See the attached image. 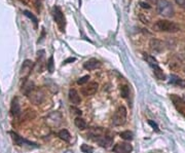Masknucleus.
<instances>
[{
	"mask_svg": "<svg viewBox=\"0 0 185 153\" xmlns=\"http://www.w3.org/2000/svg\"><path fill=\"white\" fill-rule=\"evenodd\" d=\"M46 67H48V70L49 73H52L55 70V64H54V57L51 56L48 59V63H46Z\"/></svg>",
	"mask_w": 185,
	"mask_h": 153,
	"instance_id": "a878e982",
	"label": "nucleus"
},
{
	"mask_svg": "<svg viewBox=\"0 0 185 153\" xmlns=\"http://www.w3.org/2000/svg\"><path fill=\"white\" fill-rule=\"evenodd\" d=\"M120 95H122V98H128L130 95V90L129 87L127 86V85H123V86H122V88H120Z\"/></svg>",
	"mask_w": 185,
	"mask_h": 153,
	"instance_id": "c85d7f7f",
	"label": "nucleus"
},
{
	"mask_svg": "<svg viewBox=\"0 0 185 153\" xmlns=\"http://www.w3.org/2000/svg\"><path fill=\"white\" fill-rule=\"evenodd\" d=\"M148 123L150 124L152 129H153V130H154L155 131H158H158H159V129H158V124H156L155 122H153V121H152V120H149V121H148Z\"/></svg>",
	"mask_w": 185,
	"mask_h": 153,
	"instance_id": "7c9ffc66",
	"label": "nucleus"
},
{
	"mask_svg": "<svg viewBox=\"0 0 185 153\" xmlns=\"http://www.w3.org/2000/svg\"><path fill=\"white\" fill-rule=\"evenodd\" d=\"M175 1L179 5H185V0H175Z\"/></svg>",
	"mask_w": 185,
	"mask_h": 153,
	"instance_id": "f704fd0d",
	"label": "nucleus"
},
{
	"mask_svg": "<svg viewBox=\"0 0 185 153\" xmlns=\"http://www.w3.org/2000/svg\"><path fill=\"white\" fill-rule=\"evenodd\" d=\"M100 66H101V63H100V61H98L97 59H91L83 64V68L85 70H88V71L97 69Z\"/></svg>",
	"mask_w": 185,
	"mask_h": 153,
	"instance_id": "ddd939ff",
	"label": "nucleus"
},
{
	"mask_svg": "<svg viewBox=\"0 0 185 153\" xmlns=\"http://www.w3.org/2000/svg\"><path fill=\"white\" fill-rule=\"evenodd\" d=\"M98 143L100 144L101 147L108 148L110 145H112L113 143V138L110 136H103L100 139H98Z\"/></svg>",
	"mask_w": 185,
	"mask_h": 153,
	"instance_id": "2eb2a0df",
	"label": "nucleus"
},
{
	"mask_svg": "<svg viewBox=\"0 0 185 153\" xmlns=\"http://www.w3.org/2000/svg\"><path fill=\"white\" fill-rule=\"evenodd\" d=\"M98 91V83L95 82V81H92V82H88L87 85L81 88V94L85 97H88V96H92L96 94V91Z\"/></svg>",
	"mask_w": 185,
	"mask_h": 153,
	"instance_id": "1a4fd4ad",
	"label": "nucleus"
},
{
	"mask_svg": "<svg viewBox=\"0 0 185 153\" xmlns=\"http://www.w3.org/2000/svg\"><path fill=\"white\" fill-rule=\"evenodd\" d=\"M153 29L158 32H170L176 33L180 30V27L176 23L171 22L168 20H159L153 25Z\"/></svg>",
	"mask_w": 185,
	"mask_h": 153,
	"instance_id": "f257e3e1",
	"label": "nucleus"
},
{
	"mask_svg": "<svg viewBox=\"0 0 185 153\" xmlns=\"http://www.w3.org/2000/svg\"><path fill=\"white\" fill-rule=\"evenodd\" d=\"M183 71H184V74H185V67H184V70Z\"/></svg>",
	"mask_w": 185,
	"mask_h": 153,
	"instance_id": "e433bc0d",
	"label": "nucleus"
},
{
	"mask_svg": "<svg viewBox=\"0 0 185 153\" xmlns=\"http://www.w3.org/2000/svg\"><path fill=\"white\" fill-rule=\"evenodd\" d=\"M128 111L124 106H119L116 109L114 115L112 116V124L114 126H120L126 123Z\"/></svg>",
	"mask_w": 185,
	"mask_h": 153,
	"instance_id": "7ed1b4c3",
	"label": "nucleus"
},
{
	"mask_svg": "<svg viewBox=\"0 0 185 153\" xmlns=\"http://www.w3.org/2000/svg\"><path fill=\"white\" fill-rule=\"evenodd\" d=\"M38 2L40 3V0H36V3H37V4H38Z\"/></svg>",
	"mask_w": 185,
	"mask_h": 153,
	"instance_id": "c9c22d12",
	"label": "nucleus"
},
{
	"mask_svg": "<svg viewBox=\"0 0 185 153\" xmlns=\"http://www.w3.org/2000/svg\"><path fill=\"white\" fill-rule=\"evenodd\" d=\"M52 17H54V20L55 22L58 25L59 29L61 30V32L65 31V28H66V19H65V16H64V13L62 12V9L60 6H54V8H52Z\"/></svg>",
	"mask_w": 185,
	"mask_h": 153,
	"instance_id": "20e7f679",
	"label": "nucleus"
},
{
	"mask_svg": "<svg viewBox=\"0 0 185 153\" xmlns=\"http://www.w3.org/2000/svg\"><path fill=\"white\" fill-rule=\"evenodd\" d=\"M119 136L122 137L123 140L126 141H131L133 140V133L130 131H122V133L119 134Z\"/></svg>",
	"mask_w": 185,
	"mask_h": 153,
	"instance_id": "b1692460",
	"label": "nucleus"
},
{
	"mask_svg": "<svg viewBox=\"0 0 185 153\" xmlns=\"http://www.w3.org/2000/svg\"><path fill=\"white\" fill-rule=\"evenodd\" d=\"M88 79H90V76H88V75H85V76H83V77L79 78V79L77 80V83L80 84V85H82V84H84V83L88 82Z\"/></svg>",
	"mask_w": 185,
	"mask_h": 153,
	"instance_id": "c756f323",
	"label": "nucleus"
},
{
	"mask_svg": "<svg viewBox=\"0 0 185 153\" xmlns=\"http://www.w3.org/2000/svg\"><path fill=\"white\" fill-rule=\"evenodd\" d=\"M20 1L22 2L23 4L28 5V6H30V4H31V0H20Z\"/></svg>",
	"mask_w": 185,
	"mask_h": 153,
	"instance_id": "72a5a7b5",
	"label": "nucleus"
},
{
	"mask_svg": "<svg viewBox=\"0 0 185 153\" xmlns=\"http://www.w3.org/2000/svg\"><path fill=\"white\" fill-rule=\"evenodd\" d=\"M88 136H90L91 138L96 137V140H98V139H100L101 137L104 136V130H103L102 127H95V129H92L90 133H88Z\"/></svg>",
	"mask_w": 185,
	"mask_h": 153,
	"instance_id": "a211bd4d",
	"label": "nucleus"
},
{
	"mask_svg": "<svg viewBox=\"0 0 185 153\" xmlns=\"http://www.w3.org/2000/svg\"><path fill=\"white\" fill-rule=\"evenodd\" d=\"M74 124H75V126L78 130L83 131L87 129V122H85V120L83 118H81V117H76L75 120H74Z\"/></svg>",
	"mask_w": 185,
	"mask_h": 153,
	"instance_id": "aec40b11",
	"label": "nucleus"
},
{
	"mask_svg": "<svg viewBox=\"0 0 185 153\" xmlns=\"http://www.w3.org/2000/svg\"><path fill=\"white\" fill-rule=\"evenodd\" d=\"M151 67H152V69H153V73H154V75L156 76L158 79H159V80H165L166 79V75H165V73L162 72L161 67H159L158 65H153Z\"/></svg>",
	"mask_w": 185,
	"mask_h": 153,
	"instance_id": "6ab92c4d",
	"label": "nucleus"
},
{
	"mask_svg": "<svg viewBox=\"0 0 185 153\" xmlns=\"http://www.w3.org/2000/svg\"><path fill=\"white\" fill-rule=\"evenodd\" d=\"M30 102L34 105H40L45 99V92L41 88H34L29 95H28Z\"/></svg>",
	"mask_w": 185,
	"mask_h": 153,
	"instance_id": "39448f33",
	"label": "nucleus"
},
{
	"mask_svg": "<svg viewBox=\"0 0 185 153\" xmlns=\"http://www.w3.org/2000/svg\"><path fill=\"white\" fill-rule=\"evenodd\" d=\"M112 150L115 153H131L133 147L130 143H118L113 147Z\"/></svg>",
	"mask_w": 185,
	"mask_h": 153,
	"instance_id": "9b49d317",
	"label": "nucleus"
},
{
	"mask_svg": "<svg viewBox=\"0 0 185 153\" xmlns=\"http://www.w3.org/2000/svg\"><path fill=\"white\" fill-rule=\"evenodd\" d=\"M75 58H68L67 60H65L63 63V65H66V64H69V63H72V62H75Z\"/></svg>",
	"mask_w": 185,
	"mask_h": 153,
	"instance_id": "2f4dec72",
	"label": "nucleus"
},
{
	"mask_svg": "<svg viewBox=\"0 0 185 153\" xmlns=\"http://www.w3.org/2000/svg\"><path fill=\"white\" fill-rule=\"evenodd\" d=\"M170 83L172 84H176V85H180L181 87H185V80L181 79L176 75H171V80Z\"/></svg>",
	"mask_w": 185,
	"mask_h": 153,
	"instance_id": "412c9836",
	"label": "nucleus"
},
{
	"mask_svg": "<svg viewBox=\"0 0 185 153\" xmlns=\"http://www.w3.org/2000/svg\"><path fill=\"white\" fill-rule=\"evenodd\" d=\"M156 10H158V15L165 17H172L174 16V7L172 3H170L168 0H158Z\"/></svg>",
	"mask_w": 185,
	"mask_h": 153,
	"instance_id": "f03ea898",
	"label": "nucleus"
},
{
	"mask_svg": "<svg viewBox=\"0 0 185 153\" xmlns=\"http://www.w3.org/2000/svg\"><path fill=\"white\" fill-rule=\"evenodd\" d=\"M143 58H144L145 61H146L150 66L158 65V61H156V60H155L152 56L148 55V54H143Z\"/></svg>",
	"mask_w": 185,
	"mask_h": 153,
	"instance_id": "5701e85b",
	"label": "nucleus"
},
{
	"mask_svg": "<svg viewBox=\"0 0 185 153\" xmlns=\"http://www.w3.org/2000/svg\"><path fill=\"white\" fill-rule=\"evenodd\" d=\"M35 116H36L35 111H33V110H28V111H26L24 113L22 118L25 119V120H31V119H33Z\"/></svg>",
	"mask_w": 185,
	"mask_h": 153,
	"instance_id": "393cba45",
	"label": "nucleus"
},
{
	"mask_svg": "<svg viewBox=\"0 0 185 153\" xmlns=\"http://www.w3.org/2000/svg\"><path fill=\"white\" fill-rule=\"evenodd\" d=\"M149 46H150V49L152 52L158 54V52H162L163 51L165 43H163L162 40H158V39H156V38H152L150 42H149Z\"/></svg>",
	"mask_w": 185,
	"mask_h": 153,
	"instance_id": "9d476101",
	"label": "nucleus"
},
{
	"mask_svg": "<svg viewBox=\"0 0 185 153\" xmlns=\"http://www.w3.org/2000/svg\"><path fill=\"white\" fill-rule=\"evenodd\" d=\"M62 114L60 112H52L46 117V123L51 127H58L62 123Z\"/></svg>",
	"mask_w": 185,
	"mask_h": 153,
	"instance_id": "423d86ee",
	"label": "nucleus"
},
{
	"mask_svg": "<svg viewBox=\"0 0 185 153\" xmlns=\"http://www.w3.org/2000/svg\"><path fill=\"white\" fill-rule=\"evenodd\" d=\"M58 136H59L60 139H62V140L65 141V142H69L70 139H71L70 133L67 130H65V129H63V130L60 131L58 133Z\"/></svg>",
	"mask_w": 185,
	"mask_h": 153,
	"instance_id": "4be33fe9",
	"label": "nucleus"
},
{
	"mask_svg": "<svg viewBox=\"0 0 185 153\" xmlns=\"http://www.w3.org/2000/svg\"><path fill=\"white\" fill-rule=\"evenodd\" d=\"M10 112H12V114L13 116H20L21 113H22V110H21V106H20V103H19V100L18 98H15L12 100V106H10Z\"/></svg>",
	"mask_w": 185,
	"mask_h": 153,
	"instance_id": "4468645a",
	"label": "nucleus"
},
{
	"mask_svg": "<svg viewBox=\"0 0 185 153\" xmlns=\"http://www.w3.org/2000/svg\"><path fill=\"white\" fill-rule=\"evenodd\" d=\"M171 100L174 103V106L176 107V109L179 111L181 114L185 116V101L183 99H181L180 97H178L176 95H171Z\"/></svg>",
	"mask_w": 185,
	"mask_h": 153,
	"instance_id": "6e6552de",
	"label": "nucleus"
},
{
	"mask_svg": "<svg viewBox=\"0 0 185 153\" xmlns=\"http://www.w3.org/2000/svg\"><path fill=\"white\" fill-rule=\"evenodd\" d=\"M140 5H141V7H142V8H146V9H149V8L151 7L150 5L147 4V3H145V2H141V3H140Z\"/></svg>",
	"mask_w": 185,
	"mask_h": 153,
	"instance_id": "473e14b6",
	"label": "nucleus"
},
{
	"mask_svg": "<svg viewBox=\"0 0 185 153\" xmlns=\"http://www.w3.org/2000/svg\"><path fill=\"white\" fill-rule=\"evenodd\" d=\"M80 150L82 151L83 153H92L94 152V148L92 147L90 145H87V144H82L80 147Z\"/></svg>",
	"mask_w": 185,
	"mask_h": 153,
	"instance_id": "cd10ccee",
	"label": "nucleus"
},
{
	"mask_svg": "<svg viewBox=\"0 0 185 153\" xmlns=\"http://www.w3.org/2000/svg\"><path fill=\"white\" fill-rule=\"evenodd\" d=\"M38 54V61H37V71L38 72H42L43 71V66L45 65L44 61V51H40L37 52Z\"/></svg>",
	"mask_w": 185,
	"mask_h": 153,
	"instance_id": "f3484780",
	"label": "nucleus"
},
{
	"mask_svg": "<svg viewBox=\"0 0 185 153\" xmlns=\"http://www.w3.org/2000/svg\"><path fill=\"white\" fill-rule=\"evenodd\" d=\"M34 67V64L33 62L31 61V60H25L22 67H21V71H20V75L21 77L23 78V79L26 80L28 76L30 75L32 69H33Z\"/></svg>",
	"mask_w": 185,
	"mask_h": 153,
	"instance_id": "0eeeda50",
	"label": "nucleus"
},
{
	"mask_svg": "<svg viewBox=\"0 0 185 153\" xmlns=\"http://www.w3.org/2000/svg\"><path fill=\"white\" fill-rule=\"evenodd\" d=\"M10 136H12L13 143H15L16 145L21 146V145L26 144V145H29V146H35L34 143H32V142H29V141L25 140L24 138H22L21 136H19V135L16 134V133H13V131H12V133H10Z\"/></svg>",
	"mask_w": 185,
	"mask_h": 153,
	"instance_id": "f8f14e48",
	"label": "nucleus"
},
{
	"mask_svg": "<svg viewBox=\"0 0 185 153\" xmlns=\"http://www.w3.org/2000/svg\"><path fill=\"white\" fill-rule=\"evenodd\" d=\"M69 100L72 104H75V105L80 104V102H81L80 96L78 95V92L75 90H70L69 91Z\"/></svg>",
	"mask_w": 185,
	"mask_h": 153,
	"instance_id": "dca6fc26",
	"label": "nucleus"
},
{
	"mask_svg": "<svg viewBox=\"0 0 185 153\" xmlns=\"http://www.w3.org/2000/svg\"><path fill=\"white\" fill-rule=\"evenodd\" d=\"M149 1H154V0H149Z\"/></svg>",
	"mask_w": 185,
	"mask_h": 153,
	"instance_id": "4c0bfd02",
	"label": "nucleus"
},
{
	"mask_svg": "<svg viewBox=\"0 0 185 153\" xmlns=\"http://www.w3.org/2000/svg\"><path fill=\"white\" fill-rule=\"evenodd\" d=\"M24 15L26 16V17H28L29 19H31L32 21H33V23H34V26L35 27H37V24H38V20H37V17H35L33 13H31L30 12H28V10H24Z\"/></svg>",
	"mask_w": 185,
	"mask_h": 153,
	"instance_id": "bb28decb",
	"label": "nucleus"
}]
</instances>
